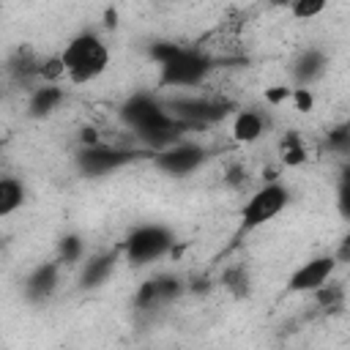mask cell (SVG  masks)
I'll return each instance as SVG.
<instances>
[{
    "instance_id": "1",
    "label": "cell",
    "mask_w": 350,
    "mask_h": 350,
    "mask_svg": "<svg viewBox=\"0 0 350 350\" xmlns=\"http://www.w3.org/2000/svg\"><path fill=\"white\" fill-rule=\"evenodd\" d=\"M60 60L66 68V79L74 85H85L107 71L109 46L96 30H82L74 38H68V44L60 52Z\"/></svg>"
},
{
    "instance_id": "2",
    "label": "cell",
    "mask_w": 350,
    "mask_h": 350,
    "mask_svg": "<svg viewBox=\"0 0 350 350\" xmlns=\"http://www.w3.org/2000/svg\"><path fill=\"white\" fill-rule=\"evenodd\" d=\"M170 252H175V235L164 224H139L126 235L120 246V254L129 265H148Z\"/></svg>"
},
{
    "instance_id": "3",
    "label": "cell",
    "mask_w": 350,
    "mask_h": 350,
    "mask_svg": "<svg viewBox=\"0 0 350 350\" xmlns=\"http://www.w3.org/2000/svg\"><path fill=\"white\" fill-rule=\"evenodd\" d=\"M290 205V189L279 180H268L265 186H260L243 205H241V232H252L260 230L262 224H268L271 219H276L284 208Z\"/></svg>"
},
{
    "instance_id": "4",
    "label": "cell",
    "mask_w": 350,
    "mask_h": 350,
    "mask_svg": "<svg viewBox=\"0 0 350 350\" xmlns=\"http://www.w3.org/2000/svg\"><path fill=\"white\" fill-rule=\"evenodd\" d=\"M159 82L164 88H197L213 71V57L197 46H183L170 63H164Z\"/></svg>"
},
{
    "instance_id": "5",
    "label": "cell",
    "mask_w": 350,
    "mask_h": 350,
    "mask_svg": "<svg viewBox=\"0 0 350 350\" xmlns=\"http://www.w3.org/2000/svg\"><path fill=\"white\" fill-rule=\"evenodd\" d=\"M142 156H153L150 150H131V148H123V145H109V142H101L96 148H79L74 161H77V170L88 178H101V175H109L115 170H123L129 164H134L137 159Z\"/></svg>"
},
{
    "instance_id": "6",
    "label": "cell",
    "mask_w": 350,
    "mask_h": 350,
    "mask_svg": "<svg viewBox=\"0 0 350 350\" xmlns=\"http://www.w3.org/2000/svg\"><path fill=\"white\" fill-rule=\"evenodd\" d=\"M167 109L180 123L194 129V126H211V123L224 120L232 112V104L224 98H216V96H178V98L167 101Z\"/></svg>"
},
{
    "instance_id": "7",
    "label": "cell",
    "mask_w": 350,
    "mask_h": 350,
    "mask_svg": "<svg viewBox=\"0 0 350 350\" xmlns=\"http://www.w3.org/2000/svg\"><path fill=\"white\" fill-rule=\"evenodd\" d=\"M153 167L164 175H172V178H186L191 172H197L205 161H208V150L197 142H189V139H180L159 153L150 156Z\"/></svg>"
},
{
    "instance_id": "8",
    "label": "cell",
    "mask_w": 350,
    "mask_h": 350,
    "mask_svg": "<svg viewBox=\"0 0 350 350\" xmlns=\"http://www.w3.org/2000/svg\"><path fill=\"white\" fill-rule=\"evenodd\" d=\"M336 257L334 254H314L306 262H301L290 279H287V290L290 293H317L323 284L331 282L334 271H336Z\"/></svg>"
},
{
    "instance_id": "9",
    "label": "cell",
    "mask_w": 350,
    "mask_h": 350,
    "mask_svg": "<svg viewBox=\"0 0 350 350\" xmlns=\"http://www.w3.org/2000/svg\"><path fill=\"white\" fill-rule=\"evenodd\" d=\"M60 284V262L57 260H49V262H38L27 276H25V284H22V293L30 304H46L55 290Z\"/></svg>"
},
{
    "instance_id": "10",
    "label": "cell",
    "mask_w": 350,
    "mask_h": 350,
    "mask_svg": "<svg viewBox=\"0 0 350 350\" xmlns=\"http://www.w3.org/2000/svg\"><path fill=\"white\" fill-rule=\"evenodd\" d=\"M118 260H120V252H96V254H90V257L82 262L79 287H82V290H96V287H101V284L115 273Z\"/></svg>"
},
{
    "instance_id": "11",
    "label": "cell",
    "mask_w": 350,
    "mask_h": 350,
    "mask_svg": "<svg viewBox=\"0 0 350 350\" xmlns=\"http://www.w3.org/2000/svg\"><path fill=\"white\" fill-rule=\"evenodd\" d=\"M230 131H232V139L241 142V145L257 142L268 131V115L262 109H254V107L235 109L232 112V129Z\"/></svg>"
},
{
    "instance_id": "12",
    "label": "cell",
    "mask_w": 350,
    "mask_h": 350,
    "mask_svg": "<svg viewBox=\"0 0 350 350\" xmlns=\"http://www.w3.org/2000/svg\"><path fill=\"white\" fill-rule=\"evenodd\" d=\"M66 101V90L60 85H49V82H38L30 96H27V115L41 120V118H49L60 109V104Z\"/></svg>"
},
{
    "instance_id": "13",
    "label": "cell",
    "mask_w": 350,
    "mask_h": 350,
    "mask_svg": "<svg viewBox=\"0 0 350 350\" xmlns=\"http://www.w3.org/2000/svg\"><path fill=\"white\" fill-rule=\"evenodd\" d=\"M328 68V57L320 49H304L293 60V82L295 88H312Z\"/></svg>"
},
{
    "instance_id": "14",
    "label": "cell",
    "mask_w": 350,
    "mask_h": 350,
    "mask_svg": "<svg viewBox=\"0 0 350 350\" xmlns=\"http://www.w3.org/2000/svg\"><path fill=\"white\" fill-rule=\"evenodd\" d=\"M25 197H27V189H25V183L19 178H14V175L0 178V216L3 219L16 213L25 205Z\"/></svg>"
},
{
    "instance_id": "15",
    "label": "cell",
    "mask_w": 350,
    "mask_h": 350,
    "mask_svg": "<svg viewBox=\"0 0 350 350\" xmlns=\"http://www.w3.org/2000/svg\"><path fill=\"white\" fill-rule=\"evenodd\" d=\"M221 287L232 295V298H246L252 293V276L246 265H230L221 273Z\"/></svg>"
},
{
    "instance_id": "16",
    "label": "cell",
    "mask_w": 350,
    "mask_h": 350,
    "mask_svg": "<svg viewBox=\"0 0 350 350\" xmlns=\"http://www.w3.org/2000/svg\"><path fill=\"white\" fill-rule=\"evenodd\" d=\"M85 257V241L77 232H66L57 241V262L60 265H77Z\"/></svg>"
},
{
    "instance_id": "17",
    "label": "cell",
    "mask_w": 350,
    "mask_h": 350,
    "mask_svg": "<svg viewBox=\"0 0 350 350\" xmlns=\"http://www.w3.org/2000/svg\"><path fill=\"white\" fill-rule=\"evenodd\" d=\"M282 161H284V167H301L306 161V148H304L298 131H287L282 137Z\"/></svg>"
},
{
    "instance_id": "18",
    "label": "cell",
    "mask_w": 350,
    "mask_h": 350,
    "mask_svg": "<svg viewBox=\"0 0 350 350\" xmlns=\"http://www.w3.org/2000/svg\"><path fill=\"white\" fill-rule=\"evenodd\" d=\"M161 304H164V301H161L156 276L148 279V282H142V284L137 287V293H134V309H137V312H148V309H156V306H161Z\"/></svg>"
},
{
    "instance_id": "19",
    "label": "cell",
    "mask_w": 350,
    "mask_h": 350,
    "mask_svg": "<svg viewBox=\"0 0 350 350\" xmlns=\"http://www.w3.org/2000/svg\"><path fill=\"white\" fill-rule=\"evenodd\" d=\"M325 145H328V150H331V153L350 159V120L336 123V126L325 134Z\"/></svg>"
},
{
    "instance_id": "20",
    "label": "cell",
    "mask_w": 350,
    "mask_h": 350,
    "mask_svg": "<svg viewBox=\"0 0 350 350\" xmlns=\"http://www.w3.org/2000/svg\"><path fill=\"white\" fill-rule=\"evenodd\" d=\"M314 295V301H317V306H323V309H336V306H342V301H345V287L342 284H336V282H328V284H323L317 293H312Z\"/></svg>"
},
{
    "instance_id": "21",
    "label": "cell",
    "mask_w": 350,
    "mask_h": 350,
    "mask_svg": "<svg viewBox=\"0 0 350 350\" xmlns=\"http://www.w3.org/2000/svg\"><path fill=\"white\" fill-rule=\"evenodd\" d=\"M323 11H325V0H295L290 5V14L295 19H301V22H309V19L320 16Z\"/></svg>"
},
{
    "instance_id": "22",
    "label": "cell",
    "mask_w": 350,
    "mask_h": 350,
    "mask_svg": "<svg viewBox=\"0 0 350 350\" xmlns=\"http://www.w3.org/2000/svg\"><path fill=\"white\" fill-rule=\"evenodd\" d=\"M156 282H159V293H161V301H164V304L180 298V293L186 290L183 279H178V276H172V273H161V276H156Z\"/></svg>"
},
{
    "instance_id": "23",
    "label": "cell",
    "mask_w": 350,
    "mask_h": 350,
    "mask_svg": "<svg viewBox=\"0 0 350 350\" xmlns=\"http://www.w3.org/2000/svg\"><path fill=\"white\" fill-rule=\"evenodd\" d=\"M180 49H183V46H180V44H175V41H156V44L150 46V52H148V55H150V60L161 68V66H164V63H170Z\"/></svg>"
},
{
    "instance_id": "24",
    "label": "cell",
    "mask_w": 350,
    "mask_h": 350,
    "mask_svg": "<svg viewBox=\"0 0 350 350\" xmlns=\"http://www.w3.org/2000/svg\"><path fill=\"white\" fill-rule=\"evenodd\" d=\"M290 98H293V88H284V85H273V88H265L262 90V101L268 107H279V104H284Z\"/></svg>"
},
{
    "instance_id": "25",
    "label": "cell",
    "mask_w": 350,
    "mask_h": 350,
    "mask_svg": "<svg viewBox=\"0 0 350 350\" xmlns=\"http://www.w3.org/2000/svg\"><path fill=\"white\" fill-rule=\"evenodd\" d=\"M290 101L295 104L298 112H309L314 107V93H312V88H293V98Z\"/></svg>"
},
{
    "instance_id": "26",
    "label": "cell",
    "mask_w": 350,
    "mask_h": 350,
    "mask_svg": "<svg viewBox=\"0 0 350 350\" xmlns=\"http://www.w3.org/2000/svg\"><path fill=\"white\" fill-rule=\"evenodd\" d=\"M339 213L345 221H350V180H339V197H336Z\"/></svg>"
},
{
    "instance_id": "27",
    "label": "cell",
    "mask_w": 350,
    "mask_h": 350,
    "mask_svg": "<svg viewBox=\"0 0 350 350\" xmlns=\"http://www.w3.org/2000/svg\"><path fill=\"white\" fill-rule=\"evenodd\" d=\"M104 139H101V134L93 129V126H82L79 129V148H96V145H101Z\"/></svg>"
},
{
    "instance_id": "28",
    "label": "cell",
    "mask_w": 350,
    "mask_h": 350,
    "mask_svg": "<svg viewBox=\"0 0 350 350\" xmlns=\"http://www.w3.org/2000/svg\"><path fill=\"white\" fill-rule=\"evenodd\" d=\"M243 180H246V167H243V164H232V167L227 170L224 183H227V186H241Z\"/></svg>"
},
{
    "instance_id": "29",
    "label": "cell",
    "mask_w": 350,
    "mask_h": 350,
    "mask_svg": "<svg viewBox=\"0 0 350 350\" xmlns=\"http://www.w3.org/2000/svg\"><path fill=\"white\" fill-rule=\"evenodd\" d=\"M336 262H350V230L342 235V241H339V249H336Z\"/></svg>"
},
{
    "instance_id": "30",
    "label": "cell",
    "mask_w": 350,
    "mask_h": 350,
    "mask_svg": "<svg viewBox=\"0 0 350 350\" xmlns=\"http://www.w3.org/2000/svg\"><path fill=\"white\" fill-rule=\"evenodd\" d=\"M104 25H107V27H118V14H115V8H107V11H104Z\"/></svg>"
},
{
    "instance_id": "31",
    "label": "cell",
    "mask_w": 350,
    "mask_h": 350,
    "mask_svg": "<svg viewBox=\"0 0 350 350\" xmlns=\"http://www.w3.org/2000/svg\"><path fill=\"white\" fill-rule=\"evenodd\" d=\"M339 180H350V159H347V164L342 167V178Z\"/></svg>"
}]
</instances>
